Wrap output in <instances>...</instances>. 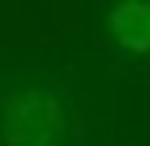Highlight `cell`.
<instances>
[{
	"label": "cell",
	"instance_id": "6da1fadb",
	"mask_svg": "<svg viewBox=\"0 0 150 146\" xmlns=\"http://www.w3.org/2000/svg\"><path fill=\"white\" fill-rule=\"evenodd\" d=\"M62 131H66L62 106L44 88H26L11 95L0 113L4 146H59Z\"/></svg>",
	"mask_w": 150,
	"mask_h": 146
},
{
	"label": "cell",
	"instance_id": "7a4b0ae2",
	"mask_svg": "<svg viewBox=\"0 0 150 146\" xmlns=\"http://www.w3.org/2000/svg\"><path fill=\"white\" fill-rule=\"evenodd\" d=\"M106 29L121 51L150 55V4H117L106 11Z\"/></svg>",
	"mask_w": 150,
	"mask_h": 146
}]
</instances>
